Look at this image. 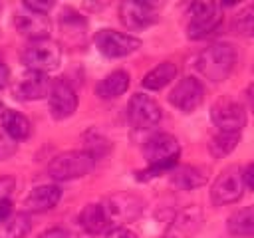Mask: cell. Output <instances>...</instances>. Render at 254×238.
I'll list each match as a JSON object with an SVG mask.
<instances>
[{
    "label": "cell",
    "instance_id": "5bb4252c",
    "mask_svg": "<svg viewBox=\"0 0 254 238\" xmlns=\"http://www.w3.org/2000/svg\"><path fill=\"white\" fill-rule=\"evenodd\" d=\"M119 18L123 26L133 32L145 30L159 20L157 10L151 2H123L119 6Z\"/></svg>",
    "mask_w": 254,
    "mask_h": 238
},
{
    "label": "cell",
    "instance_id": "d590c367",
    "mask_svg": "<svg viewBox=\"0 0 254 238\" xmlns=\"http://www.w3.org/2000/svg\"><path fill=\"white\" fill-rule=\"evenodd\" d=\"M8 81H10V71H8V67L4 63H0V91L8 85Z\"/></svg>",
    "mask_w": 254,
    "mask_h": 238
},
{
    "label": "cell",
    "instance_id": "74e56055",
    "mask_svg": "<svg viewBox=\"0 0 254 238\" xmlns=\"http://www.w3.org/2000/svg\"><path fill=\"white\" fill-rule=\"evenodd\" d=\"M2 111H4V105H2V103H0V115H2Z\"/></svg>",
    "mask_w": 254,
    "mask_h": 238
},
{
    "label": "cell",
    "instance_id": "d6986e66",
    "mask_svg": "<svg viewBox=\"0 0 254 238\" xmlns=\"http://www.w3.org/2000/svg\"><path fill=\"white\" fill-rule=\"evenodd\" d=\"M0 119H2V129H4V133L10 139L22 141V139H28L30 137V121L20 111L4 109L2 115H0Z\"/></svg>",
    "mask_w": 254,
    "mask_h": 238
},
{
    "label": "cell",
    "instance_id": "8fae6325",
    "mask_svg": "<svg viewBox=\"0 0 254 238\" xmlns=\"http://www.w3.org/2000/svg\"><path fill=\"white\" fill-rule=\"evenodd\" d=\"M204 99V87L196 77H183L169 93V101L171 105H175L177 109H181L183 113H190L194 111Z\"/></svg>",
    "mask_w": 254,
    "mask_h": 238
},
{
    "label": "cell",
    "instance_id": "cb8c5ba5",
    "mask_svg": "<svg viewBox=\"0 0 254 238\" xmlns=\"http://www.w3.org/2000/svg\"><path fill=\"white\" fill-rule=\"evenodd\" d=\"M202 222V212L196 208V206H190L187 210H183L175 222H173V232H177L179 236H187V234H192Z\"/></svg>",
    "mask_w": 254,
    "mask_h": 238
},
{
    "label": "cell",
    "instance_id": "5b68a950",
    "mask_svg": "<svg viewBox=\"0 0 254 238\" xmlns=\"http://www.w3.org/2000/svg\"><path fill=\"white\" fill-rule=\"evenodd\" d=\"M60 60H62L60 46L52 40L30 42L22 52V61L30 71L48 73L60 65Z\"/></svg>",
    "mask_w": 254,
    "mask_h": 238
},
{
    "label": "cell",
    "instance_id": "ffe728a7",
    "mask_svg": "<svg viewBox=\"0 0 254 238\" xmlns=\"http://www.w3.org/2000/svg\"><path fill=\"white\" fill-rule=\"evenodd\" d=\"M77 222L87 234H99L109 226V218L103 210V204H87L79 212Z\"/></svg>",
    "mask_w": 254,
    "mask_h": 238
},
{
    "label": "cell",
    "instance_id": "f546056e",
    "mask_svg": "<svg viewBox=\"0 0 254 238\" xmlns=\"http://www.w3.org/2000/svg\"><path fill=\"white\" fill-rule=\"evenodd\" d=\"M14 149H16L14 139H10L6 133H0V159H4V157H8V155H12V153H14Z\"/></svg>",
    "mask_w": 254,
    "mask_h": 238
},
{
    "label": "cell",
    "instance_id": "4dcf8cb0",
    "mask_svg": "<svg viewBox=\"0 0 254 238\" xmlns=\"http://www.w3.org/2000/svg\"><path fill=\"white\" fill-rule=\"evenodd\" d=\"M14 178L12 177H0V200H6L14 190Z\"/></svg>",
    "mask_w": 254,
    "mask_h": 238
},
{
    "label": "cell",
    "instance_id": "7402d4cb",
    "mask_svg": "<svg viewBox=\"0 0 254 238\" xmlns=\"http://www.w3.org/2000/svg\"><path fill=\"white\" fill-rule=\"evenodd\" d=\"M32 228L28 212H12L0 222V238H24Z\"/></svg>",
    "mask_w": 254,
    "mask_h": 238
},
{
    "label": "cell",
    "instance_id": "ac0fdd59",
    "mask_svg": "<svg viewBox=\"0 0 254 238\" xmlns=\"http://www.w3.org/2000/svg\"><path fill=\"white\" fill-rule=\"evenodd\" d=\"M127 87H129V75H127V71L115 69V71H111L109 75H105L97 83L95 93L101 99H115V97L123 95L127 91Z\"/></svg>",
    "mask_w": 254,
    "mask_h": 238
},
{
    "label": "cell",
    "instance_id": "9c48e42d",
    "mask_svg": "<svg viewBox=\"0 0 254 238\" xmlns=\"http://www.w3.org/2000/svg\"><path fill=\"white\" fill-rule=\"evenodd\" d=\"M103 210L109 222H131L143 212V200L131 192H115L105 198Z\"/></svg>",
    "mask_w": 254,
    "mask_h": 238
},
{
    "label": "cell",
    "instance_id": "836d02e7",
    "mask_svg": "<svg viewBox=\"0 0 254 238\" xmlns=\"http://www.w3.org/2000/svg\"><path fill=\"white\" fill-rule=\"evenodd\" d=\"M38 238H69V234L64 228H50V230L42 232Z\"/></svg>",
    "mask_w": 254,
    "mask_h": 238
},
{
    "label": "cell",
    "instance_id": "277c9868",
    "mask_svg": "<svg viewBox=\"0 0 254 238\" xmlns=\"http://www.w3.org/2000/svg\"><path fill=\"white\" fill-rule=\"evenodd\" d=\"M222 20V10L216 2H194L189 8L187 34L190 40H200L212 34Z\"/></svg>",
    "mask_w": 254,
    "mask_h": 238
},
{
    "label": "cell",
    "instance_id": "e575fe53",
    "mask_svg": "<svg viewBox=\"0 0 254 238\" xmlns=\"http://www.w3.org/2000/svg\"><path fill=\"white\" fill-rule=\"evenodd\" d=\"M10 214H12V202H10V198L0 200V222L6 220Z\"/></svg>",
    "mask_w": 254,
    "mask_h": 238
},
{
    "label": "cell",
    "instance_id": "d4e9b609",
    "mask_svg": "<svg viewBox=\"0 0 254 238\" xmlns=\"http://www.w3.org/2000/svg\"><path fill=\"white\" fill-rule=\"evenodd\" d=\"M238 139H240V133H222L218 131L210 143H208V151L212 157L220 159V157H226L228 153L234 151V147L238 145Z\"/></svg>",
    "mask_w": 254,
    "mask_h": 238
},
{
    "label": "cell",
    "instance_id": "6da1fadb",
    "mask_svg": "<svg viewBox=\"0 0 254 238\" xmlns=\"http://www.w3.org/2000/svg\"><path fill=\"white\" fill-rule=\"evenodd\" d=\"M181 155L179 141L169 133H155L151 135L143 145V157L147 159L149 167L137 173L139 180H147L151 177H157L165 171H173L177 167Z\"/></svg>",
    "mask_w": 254,
    "mask_h": 238
},
{
    "label": "cell",
    "instance_id": "ba28073f",
    "mask_svg": "<svg viewBox=\"0 0 254 238\" xmlns=\"http://www.w3.org/2000/svg\"><path fill=\"white\" fill-rule=\"evenodd\" d=\"M95 48L105 58H125L141 48V40L117 30H99L93 38Z\"/></svg>",
    "mask_w": 254,
    "mask_h": 238
},
{
    "label": "cell",
    "instance_id": "83f0119b",
    "mask_svg": "<svg viewBox=\"0 0 254 238\" xmlns=\"http://www.w3.org/2000/svg\"><path fill=\"white\" fill-rule=\"evenodd\" d=\"M60 24H62V30L65 34H83V30H85V18L71 8H65L62 12Z\"/></svg>",
    "mask_w": 254,
    "mask_h": 238
},
{
    "label": "cell",
    "instance_id": "9a60e30c",
    "mask_svg": "<svg viewBox=\"0 0 254 238\" xmlns=\"http://www.w3.org/2000/svg\"><path fill=\"white\" fill-rule=\"evenodd\" d=\"M24 10H26V8H24ZM14 24H16V30H18L22 36L30 38L32 42L48 40L50 30H52L50 20H48L46 14H36V12H30V10L18 12L16 18H14Z\"/></svg>",
    "mask_w": 254,
    "mask_h": 238
},
{
    "label": "cell",
    "instance_id": "8d00e7d4",
    "mask_svg": "<svg viewBox=\"0 0 254 238\" xmlns=\"http://www.w3.org/2000/svg\"><path fill=\"white\" fill-rule=\"evenodd\" d=\"M248 101H250V105H252V109H254V85L248 89Z\"/></svg>",
    "mask_w": 254,
    "mask_h": 238
},
{
    "label": "cell",
    "instance_id": "f1b7e54d",
    "mask_svg": "<svg viewBox=\"0 0 254 238\" xmlns=\"http://www.w3.org/2000/svg\"><path fill=\"white\" fill-rule=\"evenodd\" d=\"M24 8L30 10V12H36V14H48L52 8H54V2L52 0H24Z\"/></svg>",
    "mask_w": 254,
    "mask_h": 238
},
{
    "label": "cell",
    "instance_id": "52a82bcc",
    "mask_svg": "<svg viewBox=\"0 0 254 238\" xmlns=\"http://www.w3.org/2000/svg\"><path fill=\"white\" fill-rule=\"evenodd\" d=\"M210 119L222 133H240V129L246 125V109L232 97H220L210 107Z\"/></svg>",
    "mask_w": 254,
    "mask_h": 238
},
{
    "label": "cell",
    "instance_id": "e0dca14e",
    "mask_svg": "<svg viewBox=\"0 0 254 238\" xmlns=\"http://www.w3.org/2000/svg\"><path fill=\"white\" fill-rule=\"evenodd\" d=\"M169 175H171L173 186H177L181 190H192V188H198L206 182L204 171L198 169V167H192V165L175 167L173 171H169Z\"/></svg>",
    "mask_w": 254,
    "mask_h": 238
},
{
    "label": "cell",
    "instance_id": "4316f807",
    "mask_svg": "<svg viewBox=\"0 0 254 238\" xmlns=\"http://www.w3.org/2000/svg\"><path fill=\"white\" fill-rule=\"evenodd\" d=\"M232 28L236 34H242V36H254V4L242 8L234 20H232Z\"/></svg>",
    "mask_w": 254,
    "mask_h": 238
},
{
    "label": "cell",
    "instance_id": "4fadbf2b",
    "mask_svg": "<svg viewBox=\"0 0 254 238\" xmlns=\"http://www.w3.org/2000/svg\"><path fill=\"white\" fill-rule=\"evenodd\" d=\"M50 87H52V81L48 77V73H40V71H26L22 73L14 85H12V93L16 99L20 101H36V99H42L50 93Z\"/></svg>",
    "mask_w": 254,
    "mask_h": 238
},
{
    "label": "cell",
    "instance_id": "3957f363",
    "mask_svg": "<svg viewBox=\"0 0 254 238\" xmlns=\"http://www.w3.org/2000/svg\"><path fill=\"white\" fill-rule=\"evenodd\" d=\"M95 159L85 151H67L52 159L48 173L54 180H73L93 171Z\"/></svg>",
    "mask_w": 254,
    "mask_h": 238
},
{
    "label": "cell",
    "instance_id": "7a4b0ae2",
    "mask_svg": "<svg viewBox=\"0 0 254 238\" xmlns=\"http://www.w3.org/2000/svg\"><path fill=\"white\" fill-rule=\"evenodd\" d=\"M236 58L238 54L232 44H212L198 54L194 65L202 77L218 83L230 75L236 65Z\"/></svg>",
    "mask_w": 254,
    "mask_h": 238
},
{
    "label": "cell",
    "instance_id": "2e32d148",
    "mask_svg": "<svg viewBox=\"0 0 254 238\" xmlns=\"http://www.w3.org/2000/svg\"><path fill=\"white\" fill-rule=\"evenodd\" d=\"M62 198V188L56 184H42L30 190L24 198V206L28 212H48L52 210Z\"/></svg>",
    "mask_w": 254,
    "mask_h": 238
},
{
    "label": "cell",
    "instance_id": "44dd1931",
    "mask_svg": "<svg viewBox=\"0 0 254 238\" xmlns=\"http://www.w3.org/2000/svg\"><path fill=\"white\" fill-rule=\"evenodd\" d=\"M226 228L232 236H242V238H254V206L240 208L236 210L228 222Z\"/></svg>",
    "mask_w": 254,
    "mask_h": 238
},
{
    "label": "cell",
    "instance_id": "d6a6232c",
    "mask_svg": "<svg viewBox=\"0 0 254 238\" xmlns=\"http://www.w3.org/2000/svg\"><path fill=\"white\" fill-rule=\"evenodd\" d=\"M105 238H137V234L131 232V230H127V228H123V226H117V228L109 230Z\"/></svg>",
    "mask_w": 254,
    "mask_h": 238
},
{
    "label": "cell",
    "instance_id": "603a6c76",
    "mask_svg": "<svg viewBox=\"0 0 254 238\" xmlns=\"http://www.w3.org/2000/svg\"><path fill=\"white\" fill-rule=\"evenodd\" d=\"M175 75H177V65L171 63V61H163V63H159L157 67H153L149 73H145V77H143V87L153 89V91L163 89L165 85H169V83L175 79Z\"/></svg>",
    "mask_w": 254,
    "mask_h": 238
},
{
    "label": "cell",
    "instance_id": "7c38bea8",
    "mask_svg": "<svg viewBox=\"0 0 254 238\" xmlns=\"http://www.w3.org/2000/svg\"><path fill=\"white\" fill-rule=\"evenodd\" d=\"M48 103H50V113L54 119H58V121L67 119L77 109V95L65 79H56V81H52V87L48 93Z\"/></svg>",
    "mask_w": 254,
    "mask_h": 238
},
{
    "label": "cell",
    "instance_id": "1f68e13d",
    "mask_svg": "<svg viewBox=\"0 0 254 238\" xmlns=\"http://www.w3.org/2000/svg\"><path fill=\"white\" fill-rule=\"evenodd\" d=\"M242 182L248 190H254V161L242 169Z\"/></svg>",
    "mask_w": 254,
    "mask_h": 238
},
{
    "label": "cell",
    "instance_id": "30bf717a",
    "mask_svg": "<svg viewBox=\"0 0 254 238\" xmlns=\"http://www.w3.org/2000/svg\"><path fill=\"white\" fill-rule=\"evenodd\" d=\"M127 115L135 129H151L161 121V107L153 97L145 93H135L129 99Z\"/></svg>",
    "mask_w": 254,
    "mask_h": 238
},
{
    "label": "cell",
    "instance_id": "8992f818",
    "mask_svg": "<svg viewBox=\"0 0 254 238\" xmlns=\"http://www.w3.org/2000/svg\"><path fill=\"white\" fill-rule=\"evenodd\" d=\"M242 192H244L242 169L236 167V165H232V167H226L216 177V180L212 182L210 200L216 206H224V204H232V202L240 200L242 198Z\"/></svg>",
    "mask_w": 254,
    "mask_h": 238
},
{
    "label": "cell",
    "instance_id": "484cf974",
    "mask_svg": "<svg viewBox=\"0 0 254 238\" xmlns=\"http://www.w3.org/2000/svg\"><path fill=\"white\" fill-rule=\"evenodd\" d=\"M83 143H85V153H89L93 159H97V157H103L105 153H109V149H111V143L103 137V135H99L97 131H87L85 135H83Z\"/></svg>",
    "mask_w": 254,
    "mask_h": 238
}]
</instances>
